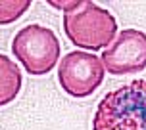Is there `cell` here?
<instances>
[{"mask_svg": "<svg viewBox=\"0 0 146 130\" xmlns=\"http://www.w3.org/2000/svg\"><path fill=\"white\" fill-rule=\"evenodd\" d=\"M92 130H146V79L110 90L96 107Z\"/></svg>", "mask_w": 146, "mask_h": 130, "instance_id": "6da1fadb", "label": "cell"}, {"mask_svg": "<svg viewBox=\"0 0 146 130\" xmlns=\"http://www.w3.org/2000/svg\"><path fill=\"white\" fill-rule=\"evenodd\" d=\"M64 33L83 50H100L115 40L117 21L110 10L83 2L81 8L64 15Z\"/></svg>", "mask_w": 146, "mask_h": 130, "instance_id": "7a4b0ae2", "label": "cell"}, {"mask_svg": "<svg viewBox=\"0 0 146 130\" xmlns=\"http://www.w3.org/2000/svg\"><path fill=\"white\" fill-rule=\"evenodd\" d=\"M60 40L54 31L42 25H25L12 40V54L29 75H48L60 59Z\"/></svg>", "mask_w": 146, "mask_h": 130, "instance_id": "3957f363", "label": "cell"}, {"mask_svg": "<svg viewBox=\"0 0 146 130\" xmlns=\"http://www.w3.org/2000/svg\"><path fill=\"white\" fill-rule=\"evenodd\" d=\"M102 59L87 52H69L58 65V82L71 98H88L98 90L104 80Z\"/></svg>", "mask_w": 146, "mask_h": 130, "instance_id": "277c9868", "label": "cell"}, {"mask_svg": "<svg viewBox=\"0 0 146 130\" xmlns=\"http://www.w3.org/2000/svg\"><path fill=\"white\" fill-rule=\"evenodd\" d=\"M106 71L111 75H129L146 69V33L139 29H125L102 52Z\"/></svg>", "mask_w": 146, "mask_h": 130, "instance_id": "5b68a950", "label": "cell"}, {"mask_svg": "<svg viewBox=\"0 0 146 130\" xmlns=\"http://www.w3.org/2000/svg\"><path fill=\"white\" fill-rule=\"evenodd\" d=\"M23 86V75L12 59L0 54V105L14 101Z\"/></svg>", "mask_w": 146, "mask_h": 130, "instance_id": "8992f818", "label": "cell"}, {"mask_svg": "<svg viewBox=\"0 0 146 130\" xmlns=\"http://www.w3.org/2000/svg\"><path fill=\"white\" fill-rule=\"evenodd\" d=\"M31 6V0H2L0 2V23L10 25L21 17Z\"/></svg>", "mask_w": 146, "mask_h": 130, "instance_id": "52a82bcc", "label": "cell"}, {"mask_svg": "<svg viewBox=\"0 0 146 130\" xmlns=\"http://www.w3.org/2000/svg\"><path fill=\"white\" fill-rule=\"evenodd\" d=\"M48 4L54 8H60V10H66V14H69V12H75L77 8L83 6V2H79V0H73V2H60V0H48Z\"/></svg>", "mask_w": 146, "mask_h": 130, "instance_id": "ba28073f", "label": "cell"}]
</instances>
